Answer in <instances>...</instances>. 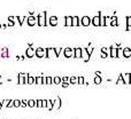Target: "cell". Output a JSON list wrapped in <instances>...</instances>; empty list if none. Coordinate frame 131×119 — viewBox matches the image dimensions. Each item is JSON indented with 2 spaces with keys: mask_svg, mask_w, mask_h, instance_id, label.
Segmentation results:
<instances>
[{
  "mask_svg": "<svg viewBox=\"0 0 131 119\" xmlns=\"http://www.w3.org/2000/svg\"><path fill=\"white\" fill-rule=\"evenodd\" d=\"M47 12H41V13L38 14V16H37V25L40 28L43 26H48L47 24Z\"/></svg>",
  "mask_w": 131,
  "mask_h": 119,
  "instance_id": "6da1fadb",
  "label": "cell"
},
{
  "mask_svg": "<svg viewBox=\"0 0 131 119\" xmlns=\"http://www.w3.org/2000/svg\"><path fill=\"white\" fill-rule=\"evenodd\" d=\"M36 57H38V58L46 57V48H43V47L36 48Z\"/></svg>",
  "mask_w": 131,
  "mask_h": 119,
  "instance_id": "7a4b0ae2",
  "label": "cell"
},
{
  "mask_svg": "<svg viewBox=\"0 0 131 119\" xmlns=\"http://www.w3.org/2000/svg\"><path fill=\"white\" fill-rule=\"evenodd\" d=\"M52 57H57L56 53H55L54 47H47L46 48V58H52Z\"/></svg>",
  "mask_w": 131,
  "mask_h": 119,
  "instance_id": "3957f363",
  "label": "cell"
},
{
  "mask_svg": "<svg viewBox=\"0 0 131 119\" xmlns=\"http://www.w3.org/2000/svg\"><path fill=\"white\" fill-rule=\"evenodd\" d=\"M25 56L28 58H32L33 56H36V49H33L32 46H29L27 48V50H25Z\"/></svg>",
  "mask_w": 131,
  "mask_h": 119,
  "instance_id": "277c9868",
  "label": "cell"
},
{
  "mask_svg": "<svg viewBox=\"0 0 131 119\" xmlns=\"http://www.w3.org/2000/svg\"><path fill=\"white\" fill-rule=\"evenodd\" d=\"M27 23L29 26H35L37 24V17L33 16V15H30V16L27 17Z\"/></svg>",
  "mask_w": 131,
  "mask_h": 119,
  "instance_id": "5b68a950",
  "label": "cell"
},
{
  "mask_svg": "<svg viewBox=\"0 0 131 119\" xmlns=\"http://www.w3.org/2000/svg\"><path fill=\"white\" fill-rule=\"evenodd\" d=\"M47 24L48 26H56L57 25V17L56 16H51L47 18Z\"/></svg>",
  "mask_w": 131,
  "mask_h": 119,
  "instance_id": "8992f818",
  "label": "cell"
},
{
  "mask_svg": "<svg viewBox=\"0 0 131 119\" xmlns=\"http://www.w3.org/2000/svg\"><path fill=\"white\" fill-rule=\"evenodd\" d=\"M17 84L19 85H24L25 84L24 73H19V76H17Z\"/></svg>",
  "mask_w": 131,
  "mask_h": 119,
  "instance_id": "52a82bcc",
  "label": "cell"
},
{
  "mask_svg": "<svg viewBox=\"0 0 131 119\" xmlns=\"http://www.w3.org/2000/svg\"><path fill=\"white\" fill-rule=\"evenodd\" d=\"M61 106V98H57L56 100L54 101V104H53V110H57V109H60Z\"/></svg>",
  "mask_w": 131,
  "mask_h": 119,
  "instance_id": "ba28073f",
  "label": "cell"
},
{
  "mask_svg": "<svg viewBox=\"0 0 131 119\" xmlns=\"http://www.w3.org/2000/svg\"><path fill=\"white\" fill-rule=\"evenodd\" d=\"M36 84L37 85H44L45 84V77H43V76L36 77Z\"/></svg>",
  "mask_w": 131,
  "mask_h": 119,
  "instance_id": "9c48e42d",
  "label": "cell"
},
{
  "mask_svg": "<svg viewBox=\"0 0 131 119\" xmlns=\"http://www.w3.org/2000/svg\"><path fill=\"white\" fill-rule=\"evenodd\" d=\"M64 56H66V57L74 56V50H73L71 48H66V49H64Z\"/></svg>",
  "mask_w": 131,
  "mask_h": 119,
  "instance_id": "30bf717a",
  "label": "cell"
},
{
  "mask_svg": "<svg viewBox=\"0 0 131 119\" xmlns=\"http://www.w3.org/2000/svg\"><path fill=\"white\" fill-rule=\"evenodd\" d=\"M28 84L29 85L36 84V77H33L32 74H30V73H29V77H28Z\"/></svg>",
  "mask_w": 131,
  "mask_h": 119,
  "instance_id": "8fae6325",
  "label": "cell"
},
{
  "mask_svg": "<svg viewBox=\"0 0 131 119\" xmlns=\"http://www.w3.org/2000/svg\"><path fill=\"white\" fill-rule=\"evenodd\" d=\"M9 55H8V48L7 47H4L3 48V53H1V57H4V58H7Z\"/></svg>",
  "mask_w": 131,
  "mask_h": 119,
  "instance_id": "7c38bea8",
  "label": "cell"
},
{
  "mask_svg": "<svg viewBox=\"0 0 131 119\" xmlns=\"http://www.w3.org/2000/svg\"><path fill=\"white\" fill-rule=\"evenodd\" d=\"M66 26H69V25H73V17H69V16H66Z\"/></svg>",
  "mask_w": 131,
  "mask_h": 119,
  "instance_id": "4fadbf2b",
  "label": "cell"
},
{
  "mask_svg": "<svg viewBox=\"0 0 131 119\" xmlns=\"http://www.w3.org/2000/svg\"><path fill=\"white\" fill-rule=\"evenodd\" d=\"M16 18H17V22H19L20 26H22V25H23V23H24V21H25V18H27V17H25V16H16Z\"/></svg>",
  "mask_w": 131,
  "mask_h": 119,
  "instance_id": "5bb4252c",
  "label": "cell"
},
{
  "mask_svg": "<svg viewBox=\"0 0 131 119\" xmlns=\"http://www.w3.org/2000/svg\"><path fill=\"white\" fill-rule=\"evenodd\" d=\"M52 84H53L52 77H45V85H52Z\"/></svg>",
  "mask_w": 131,
  "mask_h": 119,
  "instance_id": "9a60e30c",
  "label": "cell"
},
{
  "mask_svg": "<svg viewBox=\"0 0 131 119\" xmlns=\"http://www.w3.org/2000/svg\"><path fill=\"white\" fill-rule=\"evenodd\" d=\"M53 104H54V101L52 100H47V108L48 110H53Z\"/></svg>",
  "mask_w": 131,
  "mask_h": 119,
  "instance_id": "2e32d148",
  "label": "cell"
},
{
  "mask_svg": "<svg viewBox=\"0 0 131 119\" xmlns=\"http://www.w3.org/2000/svg\"><path fill=\"white\" fill-rule=\"evenodd\" d=\"M28 106H29V108H35L36 100H28Z\"/></svg>",
  "mask_w": 131,
  "mask_h": 119,
  "instance_id": "e0dca14e",
  "label": "cell"
},
{
  "mask_svg": "<svg viewBox=\"0 0 131 119\" xmlns=\"http://www.w3.org/2000/svg\"><path fill=\"white\" fill-rule=\"evenodd\" d=\"M61 81H62V79H61L60 77H54V78H53V84H55V85L61 84Z\"/></svg>",
  "mask_w": 131,
  "mask_h": 119,
  "instance_id": "ac0fdd59",
  "label": "cell"
},
{
  "mask_svg": "<svg viewBox=\"0 0 131 119\" xmlns=\"http://www.w3.org/2000/svg\"><path fill=\"white\" fill-rule=\"evenodd\" d=\"M81 53H82L81 49H75L74 50V56L75 57H81Z\"/></svg>",
  "mask_w": 131,
  "mask_h": 119,
  "instance_id": "d6986e66",
  "label": "cell"
},
{
  "mask_svg": "<svg viewBox=\"0 0 131 119\" xmlns=\"http://www.w3.org/2000/svg\"><path fill=\"white\" fill-rule=\"evenodd\" d=\"M21 106V100H14V108H20Z\"/></svg>",
  "mask_w": 131,
  "mask_h": 119,
  "instance_id": "ffe728a7",
  "label": "cell"
},
{
  "mask_svg": "<svg viewBox=\"0 0 131 119\" xmlns=\"http://www.w3.org/2000/svg\"><path fill=\"white\" fill-rule=\"evenodd\" d=\"M36 106L37 108H43V100H36Z\"/></svg>",
  "mask_w": 131,
  "mask_h": 119,
  "instance_id": "44dd1931",
  "label": "cell"
},
{
  "mask_svg": "<svg viewBox=\"0 0 131 119\" xmlns=\"http://www.w3.org/2000/svg\"><path fill=\"white\" fill-rule=\"evenodd\" d=\"M21 106L22 108H27L28 106V100H21Z\"/></svg>",
  "mask_w": 131,
  "mask_h": 119,
  "instance_id": "7402d4cb",
  "label": "cell"
},
{
  "mask_svg": "<svg viewBox=\"0 0 131 119\" xmlns=\"http://www.w3.org/2000/svg\"><path fill=\"white\" fill-rule=\"evenodd\" d=\"M73 25H78V18L77 17H73Z\"/></svg>",
  "mask_w": 131,
  "mask_h": 119,
  "instance_id": "603a6c76",
  "label": "cell"
},
{
  "mask_svg": "<svg viewBox=\"0 0 131 119\" xmlns=\"http://www.w3.org/2000/svg\"><path fill=\"white\" fill-rule=\"evenodd\" d=\"M89 23H90L89 18H87V17H84V18H83V24H84V25H87Z\"/></svg>",
  "mask_w": 131,
  "mask_h": 119,
  "instance_id": "cb8c5ba5",
  "label": "cell"
},
{
  "mask_svg": "<svg viewBox=\"0 0 131 119\" xmlns=\"http://www.w3.org/2000/svg\"><path fill=\"white\" fill-rule=\"evenodd\" d=\"M8 21H12V22H14V23H15V22L17 21V18H16V16L14 17V16H9L8 17Z\"/></svg>",
  "mask_w": 131,
  "mask_h": 119,
  "instance_id": "d4e9b609",
  "label": "cell"
},
{
  "mask_svg": "<svg viewBox=\"0 0 131 119\" xmlns=\"http://www.w3.org/2000/svg\"><path fill=\"white\" fill-rule=\"evenodd\" d=\"M61 50H62V49H61V47H60V48H55V53H56L57 57L60 56V53H61Z\"/></svg>",
  "mask_w": 131,
  "mask_h": 119,
  "instance_id": "484cf974",
  "label": "cell"
},
{
  "mask_svg": "<svg viewBox=\"0 0 131 119\" xmlns=\"http://www.w3.org/2000/svg\"><path fill=\"white\" fill-rule=\"evenodd\" d=\"M43 108H47V100H43Z\"/></svg>",
  "mask_w": 131,
  "mask_h": 119,
  "instance_id": "4316f807",
  "label": "cell"
},
{
  "mask_svg": "<svg viewBox=\"0 0 131 119\" xmlns=\"http://www.w3.org/2000/svg\"><path fill=\"white\" fill-rule=\"evenodd\" d=\"M8 26H14V25H15V23H14V22H12V21H8Z\"/></svg>",
  "mask_w": 131,
  "mask_h": 119,
  "instance_id": "83f0119b",
  "label": "cell"
},
{
  "mask_svg": "<svg viewBox=\"0 0 131 119\" xmlns=\"http://www.w3.org/2000/svg\"><path fill=\"white\" fill-rule=\"evenodd\" d=\"M94 24H96V25L99 24V18H98V17H96V18H94Z\"/></svg>",
  "mask_w": 131,
  "mask_h": 119,
  "instance_id": "f1b7e54d",
  "label": "cell"
},
{
  "mask_svg": "<svg viewBox=\"0 0 131 119\" xmlns=\"http://www.w3.org/2000/svg\"><path fill=\"white\" fill-rule=\"evenodd\" d=\"M25 58H27V56H24V55H21V56H20V60H22V61H24Z\"/></svg>",
  "mask_w": 131,
  "mask_h": 119,
  "instance_id": "f546056e",
  "label": "cell"
},
{
  "mask_svg": "<svg viewBox=\"0 0 131 119\" xmlns=\"http://www.w3.org/2000/svg\"><path fill=\"white\" fill-rule=\"evenodd\" d=\"M3 108H4L3 106V100H0V110H1Z\"/></svg>",
  "mask_w": 131,
  "mask_h": 119,
  "instance_id": "4dcf8cb0",
  "label": "cell"
},
{
  "mask_svg": "<svg viewBox=\"0 0 131 119\" xmlns=\"http://www.w3.org/2000/svg\"><path fill=\"white\" fill-rule=\"evenodd\" d=\"M70 81L73 82V84H75V82H76V79H75V78H71V79H70Z\"/></svg>",
  "mask_w": 131,
  "mask_h": 119,
  "instance_id": "1f68e13d",
  "label": "cell"
},
{
  "mask_svg": "<svg viewBox=\"0 0 131 119\" xmlns=\"http://www.w3.org/2000/svg\"><path fill=\"white\" fill-rule=\"evenodd\" d=\"M62 81H64V82H67V81H69V78H62Z\"/></svg>",
  "mask_w": 131,
  "mask_h": 119,
  "instance_id": "d6a6232c",
  "label": "cell"
},
{
  "mask_svg": "<svg viewBox=\"0 0 131 119\" xmlns=\"http://www.w3.org/2000/svg\"><path fill=\"white\" fill-rule=\"evenodd\" d=\"M67 86H68V84H67V82H63V84H62V87H67Z\"/></svg>",
  "mask_w": 131,
  "mask_h": 119,
  "instance_id": "836d02e7",
  "label": "cell"
},
{
  "mask_svg": "<svg viewBox=\"0 0 131 119\" xmlns=\"http://www.w3.org/2000/svg\"><path fill=\"white\" fill-rule=\"evenodd\" d=\"M3 84V78H1V76H0V85Z\"/></svg>",
  "mask_w": 131,
  "mask_h": 119,
  "instance_id": "e575fe53",
  "label": "cell"
},
{
  "mask_svg": "<svg viewBox=\"0 0 131 119\" xmlns=\"http://www.w3.org/2000/svg\"><path fill=\"white\" fill-rule=\"evenodd\" d=\"M1 53H3V48H0V57H1Z\"/></svg>",
  "mask_w": 131,
  "mask_h": 119,
  "instance_id": "d590c367",
  "label": "cell"
}]
</instances>
